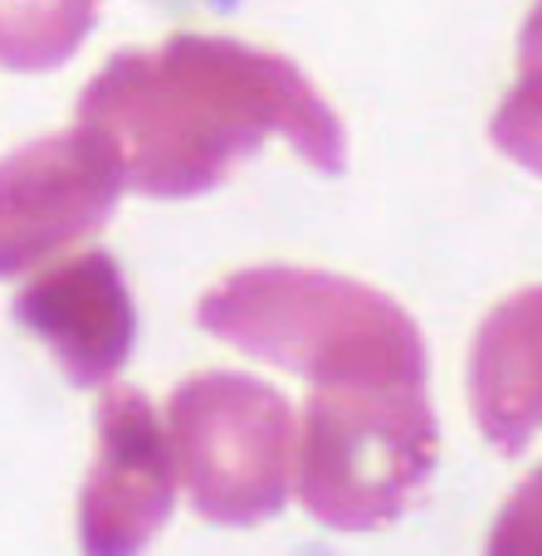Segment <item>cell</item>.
<instances>
[{
    "label": "cell",
    "instance_id": "cell-1",
    "mask_svg": "<svg viewBox=\"0 0 542 556\" xmlns=\"http://www.w3.org/2000/svg\"><path fill=\"white\" fill-rule=\"evenodd\" d=\"M78 123L113 147L127 191L147 201L215 191L269 137L313 172H348V127L303 68L225 35L113 54L78 98Z\"/></svg>",
    "mask_w": 542,
    "mask_h": 556
},
{
    "label": "cell",
    "instance_id": "cell-2",
    "mask_svg": "<svg viewBox=\"0 0 542 556\" xmlns=\"http://www.w3.org/2000/svg\"><path fill=\"white\" fill-rule=\"evenodd\" d=\"M196 323L235 352L279 371L328 381H430L420 323L381 288L342 274L260 264L215 283L196 307Z\"/></svg>",
    "mask_w": 542,
    "mask_h": 556
},
{
    "label": "cell",
    "instance_id": "cell-3",
    "mask_svg": "<svg viewBox=\"0 0 542 556\" xmlns=\"http://www.w3.org/2000/svg\"><path fill=\"white\" fill-rule=\"evenodd\" d=\"M436 459L440 425L426 386L328 381L303 405L293 489L323 528L377 532L426 493Z\"/></svg>",
    "mask_w": 542,
    "mask_h": 556
},
{
    "label": "cell",
    "instance_id": "cell-4",
    "mask_svg": "<svg viewBox=\"0 0 542 556\" xmlns=\"http://www.w3.org/2000/svg\"><path fill=\"white\" fill-rule=\"evenodd\" d=\"M176 483L215 528L274 518L293 483L299 420L274 386L235 371L191 376L166 405Z\"/></svg>",
    "mask_w": 542,
    "mask_h": 556
},
{
    "label": "cell",
    "instance_id": "cell-5",
    "mask_svg": "<svg viewBox=\"0 0 542 556\" xmlns=\"http://www.w3.org/2000/svg\"><path fill=\"white\" fill-rule=\"evenodd\" d=\"M127 181L113 147L84 123L0 162V278H20L113 220Z\"/></svg>",
    "mask_w": 542,
    "mask_h": 556
},
{
    "label": "cell",
    "instance_id": "cell-6",
    "mask_svg": "<svg viewBox=\"0 0 542 556\" xmlns=\"http://www.w3.org/2000/svg\"><path fill=\"white\" fill-rule=\"evenodd\" d=\"M176 459L152 401L108 386L98 401V454L78 493V542L93 556H133L172 522Z\"/></svg>",
    "mask_w": 542,
    "mask_h": 556
},
{
    "label": "cell",
    "instance_id": "cell-7",
    "mask_svg": "<svg viewBox=\"0 0 542 556\" xmlns=\"http://www.w3.org/2000/svg\"><path fill=\"white\" fill-rule=\"evenodd\" d=\"M15 323L35 332L59 371L84 391L117 381L137 342V307L113 254L88 250L49 264L15 298Z\"/></svg>",
    "mask_w": 542,
    "mask_h": 556
},
{
    "label": "cell",
    "instance_id": "cell-8",
    "mask_svg": "<svg viewBox=\"0 0 542 556\" xmlns=\"http://www.w3.org/2000/svg\"><path fill=\"white\" fill-rule=\"evenodd\" d=\"M469 405L484 440L508 459L542 434V283L479 323L469 346Z\"/></svg>",
    "mask_w": 542,
    "mask_h": 556
},
{
    "label": "cell",
    "instance_id": "cell-9",
    "mask_svg": "<svg viewBox=\"0 0 542 556\" xmlns=\"http://www.w3.org/2000/svg\"><path fill=\"white\" fill-rule=\"evenodd\" d=\"M98 25V0H0V68L54 74Z\"/></svg>",
    "mask_w": 542,
    "mask_h": 556
},
{
    "label": "cell",
    "instance_id": "cell-10",
    "mask_svg": "<svg viewBox=\"0 0 542 556\" xmlns=\"http://www.w3.org/2000/svg\"><path fill=\"white\" fill-rule=\"evenodd\" d=\"M489 137H494V147L508 162L542 176V74L518 78L514 93L499 103L494 123H489Z\"/></svg>",
    "mask_w": 542,
    "mask_h": 556
},
{
    "label": "cell",
    "instance_id": "cell-11",
    "mask_svg": "<svg viewBox=\"0 0 542 556\" xmlns=\"http://www.w3.org/2000/svg\"><path fill=\"white\" fill-rule=\"evenodd\" d=\"M489 552L494 556H542V469H533L508 493L504 513H499L494 532H489Z\"/></svg>",
    "mask_w": 542,
    "mask_h": 556
},
{
    "label": "cell",
    "instance_id": "cell-12",
    "mask_svg": "<svg viewBox=\"0 0 542 556\" xmlns=\"http://www.w3.org/2000/svg\"><path fill=\"white\" fill-rule=\"evenodd\" d=\"M518 74H542V0L528 10L524 35H518Z\"/></svg>",
    "mask_w": 542,
    "mask_h": 556
}]
</instances>
